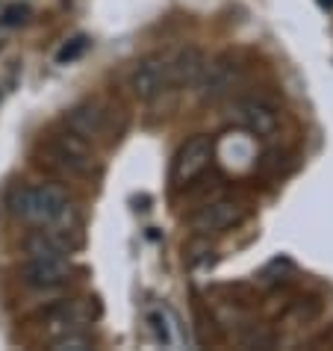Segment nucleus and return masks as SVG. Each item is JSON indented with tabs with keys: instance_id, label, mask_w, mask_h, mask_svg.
<instances>
[{
	"instance_id": "7",
	"label": "nucleus",
	"mask_w": 333,
	"mask_h": 351,
	"mask_svg": "<svg viewBox=\"0 0 333 351\" xmlns=\"http://www.w3.org/2000/svg\"><path fill=\"white\" fill-rule=\"evenodd\" d=\"M51 154H53V160L71 174H89L92 165H95L92 151L86 148V139H80V136H74V133L53 139Z\"/></svg>"
},
{
	"instance_id": "13",
	"label": "nucleus",
	"mask_w": 333,
	"mask_h": 351,
	"mask_svg": "<svg viewBox=\"0 0 333 351\" xmlns=\"http://www.w3.org/2000/svg\"><path fill=\"white\" fill-rule=\"evenodd\" d=\"M92 348V339L83 330H68V334L53 337V351H86Z\"/></svg>"
},
{
	"instance_id": "8",
	"label": "nucleus",
	"mask_w": 333,
	"mask_h": 351,
	"mask_svg": "<svg viewBox=\"0 0 333 351\" xmlns=\"http://www.w3.org/2000/svg\"><path fill=\"white\" fill-rule=\"evenodd\" d=\"M65 124L68 130L80 139H97L103 130H106V110L97 101H86V104H77L74 110H68L65 115Z\"/></svg>"
},
{
	"instance_id": "16",
	"label": "nucleus",
	"mask_w": 333,
	"mask_h": 351,
	"mask_svg": "<svg viewBox=\"0 0 333 351\" xmlns=\"http://www.w3.org/2000/svg\"><path fill=\"white\" fill-rule=\"evenodd\" d=\"M321 3H325V6H333V0H321Z\"/></svg>"
},
{
	"instance_id": "10",
	"label": "nucleus",
	"mask_w": 333,
	"mask_h": 351,
	"mask_svg": "<svg viewBox=\"0 0 333 351\" xmlns=\"http://www.w3.org/2000/svg\"><path fill=\"white\" fill-rule=\"evenodd\" d=\"M242 221V207L236 201H215V204H207L198 216L192 219L195 230L201 233H221L233 228V224Z\"/></svg>"
},
{
	"instance_id": "5",
	"label": "nucleus",
	"mask_w": 333,
	"mask_h": 351,
	"mask_svg": "<svg viewBox=\"0 0 333 351\" xmlns=\"http://www.w3.org/2000/svg\"><path fill=\"white\" fill-rule=\"evenodd\" d=\"M21 278L33 289H56L68 284L71 263H68V257H30L21 269Z\"/></svg>"
},
{
	"instance_id": "3",
	"label": "nucleus",
	"mask_w": 333,
	"mask_h": 351,
	"mask_svg": "<svg viewBox=\"0 0 333 351\" xmlns=\"http://www.w3.org/2000/svg\"><path fill=\"white\" fill-rule=\"evenodd\" d=\"M239 80V65L233 56H219V60H212L204 65V71L198 77V95L201 101H221V97H227L233 92V86Z\"/></svg>"
},
{
	"instance_id": "4",
	"label": "nucleus",
	"mask_w": 333,
	"mask_h": 351,
	"mask_svg": "<svg viewBox=\"0 0 333 351\" xmlns=\"http://www.w3.org/2000/svg\"><path fill=\"white\" fill-rule=\"evenodd\" d=\"M169 86H171V74H169V62L162 56H148L130 74V89L139 101H156V97L169 92Z\"/></svg>"
},
{
	"instance_id": "1",
	"label": "nucleus",
	"mask_w": 333,
	"mask_h": 351,
	"mask_svg": "<svg viewBox=\"0 0 333 351\" xmlns=\"http://www.w3.org/2000/svg\"><path fill=\"white\" fill-rule=\"evenodd\" d=\"M9 207L21 221L36 228H53V224L71 221V204L65 192L56 186H21L12 192Z\"/></svg>"
},
{
	"instance_id": "15",
	"label": "nucleus",
	"mask_w": 333,
	"mask_h": 351,
	"mask_svg": "<svg viewBox=\"0 0 333 351\" xmlns=\"http://www.w3.org/2000/svg\"><path fill=\"white\" fill-rule=\"evenodd\" d=\"M27 18H30V9L15 3V6H9L6 12H3V24H6V27H21Z\"/></svg>"
},
{
	"instance_id": "6",
	"label": "nucleus",
	"mask_w": 333,
	"mask_h": 351,
	"mask_svg": "<svg viewBox=\"0 0 333 351\" xmlns=\"http://www.w3.org/2000/svg\"><path fill=\"white\" fill-rule=\"evenodd\" d=\"M148 330H151V337H153V343L156 346H162V348H186L189 346V337H186V328H183V322L180 316L174 313V310L169 304H156L148 310Z\"/></svg>"
},
{
	"instance_id": "2",
	"label": "nucleus",
	"mask_w": 333,
	"mask_h": 351,
	"mask_svg": "<svg viewBox=\"0 0 333 351\" xmlns=\"http://www.w3.org/2000/svg\"><path fill=\"white\" fill-rule=\"evenodd\" d=\"M210 160H212V139L210 136H192L174 157L171 180L177 186H186V183H192L210 169Z\"/></svg>"
},
{
	"instance_id": "14",
	"label": "nucleus",
	"mask_w": 333,
	"mask_h": 351,
	"mask_svg": "<svg viewBox=\"0 0 333 351\" xmlns=\"http://www.w3.org/2000/svg\"><path fill=\"white\" fill-rule=\"evenodd\" d=\"M86 47H89V38H86V36L71 38V42H65V45L60 47V53H56V62H60V65H68V62L80 60V56L86 53Z\"/></svg>"
},
{
	"instance_id": "9",
	"label": "nucleus",
	"mask_w": 333,
	"mask_h": 351,
	"mask_svg": "<svg viewBox=\"0 0 333 351\" xmlns=\"http://www.w3.org/2000/svg\"><path fill=\"white\" fill-rule=\"evenodd\" d=\"M233 121L254 136H269V133H274V128H278V115H274V110L262 101H254V97L239 101L233 106Z\"/></svg>"
},
{
	"instance_id": "11",
	"label": "nucleus",
	"mask_w": 333,
	"mask_h": 351,
	"mask_svg": "<svg viewBox=\"0 0 333 351\" xmlns=\"http://www.w3.org/2000/svg\"><path fill=\"white\" fill-rule=\"evenodd\" d=\"M207 65V56H204L198 47H186L174 56V62H169V74H171V86H195L198 77Z\"/></svg>"
},
{
	"instance_id": "12",
	"label": "nucleus",
	"mask_w": 333,
	"mask_h": 351,
	"mask_svg": "<svg viewBox=\"0 0 333 351\" xmlns=\"http://www.w3.org/2000/svg\"><path fill=\"white\" fill-rule=\"evenodd\" d=\"M47 328H51L53 337L68 334V330H83V313L77 307H71V304H62V307H56L51 313V325Z\"/></svg>"
}]
</instances>
